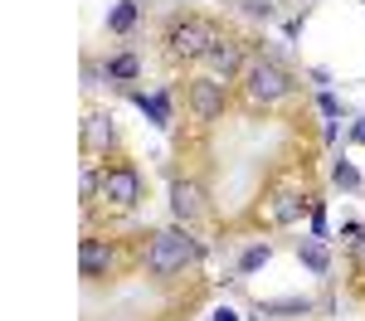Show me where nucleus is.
<instances>
[{
    "mask_svg": "<svg viewBox=\"0 0 365 321\" xmlns=\"http://www.w3.org/2000/svg\"><path fill=\"white\" fill-rule=\"evenodd\" d=\"M170 209H175V219H180L185 229L200 224V219H205V190H200V180H190V175L175 180V185H170Z\"/></svg>",
    "mask_w": 365,
    "mask_h": 321,
    "instance_id": "7",
    "label": "nucleus"
},
{
    "mask_svg": "<svg viewBox=\"0 0 365 321\" xmlns=\"http://www.w3.org/2000/svg\"><path fill=\"white\" fill-rule=\"evenodd\" d=\"M132 25H137V0H122L113 15H108V34H127Z\"/></svg>",
    "mask_w": 365,
    "mask_h": 321,
    "instance_id": "9",
    "label": "nucleus"
},
{
    "mask_svg": "<svg viewBox=\"0 0 365 321\" xmlns=\"http://www.w3.org/2000/svg\"><path fill=\"white\" fill-rule=\"evenodd\" d=\"M98 171V204L108 209V219L113 214H132L146 195V180H141L137 161L127 156V151H103V161L93 166ZM93 214V209H88Z\"/></svg>",
    "mask_w": 365,
    "mask_h": 321,
    "instance_id": "2",
    "label": "nucleus"
},
{
    "mask_svg": "<svg viewBox=\"0 0 365 321\" xmlns=\"http://www.w3.org/2000/svg\"><path fill=\"white\" fill-rule=\"evenodd\" d=\"M268 263V243H253L249 253H244V273H253V268H263Z\"/></svg>",
    "mask_w": 365,
    "mask_h": 321,
    "instance_id": "11",
    "label": "nucleus"
},
{
    "mask_svg": "<svg viewBox=\"0 0 365 321\" xmlns=\"http://www.w3.org/2000/svg\"><path fill=\"white\" fill-rule=\"evenodd\" d=\"M302 263H307V268H317V273H322V268H327V253H322V248H317V243H302Z\"/></svg>",
    "mask_w": 365,
    "mask_h": 321,
    "instance_id": "12",
    "label": "nucleus"
},
{
    "mask_svg": "<svg viewBox=\"0 0 365 321\" xmlns=\"http://www.w3.org/2000/svg\"><path fill=\"white\" fill-rule=\"evenodd\" d=\"M103 68H108V78H137V73H141V63H137L132 54H117V58H108Z\"/></svg>",
    "mask_w": 365,
    "mask_h": 321,
    "instance_id": "10",
    "label": "nucleus"
},
{
    "mask_svg": "<svg viewBox=\"0 0 365 321\" xmlns=\"http://www.w3.org/2000/svg\"><path fill=\"white\" fill-rule=\"evenodd\" d=\"M122 253H132L127 238H117V233H88L83 243H78V268H83L88 288H98L103 278H113L117 268H122Z\"/></svg>",
    "mask_w": 365,
    "mask_h": 321,
    "instance_id": "5",
    "label": "nucleus"
},
{
    "mask_svg": "<svg viewBox=\"0 0 365 321\" xmlns=\"http://www.w3.org/2000/svg\"><path fill=\"white\" fill-rule=\"evenodd\" d=\"M239 98H244L249 112H268V107H278V102L292 98V78H287V68H278L273 58L253 54L244 78H239Z\"/></svg>",
    "mask_w": 365,
    "mask_h": 321,
    "instance_id": "3",
    "label": "nucleus"
},
{
    "mask_svg": "<svg viewBox=\"0 0 365 321\" xmlns=\"http://www.w3.org/2000/svg\"><path fill=\"white\" fill-rule=\"evenodd\" d=\"M180 98H185V117L190 122H220L229 112V102H234L225 78H190L180 88Z\"/></svg>",
    "mask_w": 365,
    "mask_h": 321,
    "instance_id": "6",
    "label": "nucleus"
},
{
    "mask_svg": "<svg viewBox=\"0 0 365 321\" xmlns=\"http://www.w3.org/2000/svg\"><path fill=\"white\" fill-rule=\"evenodd\" d=\"M312 302L307 297H287V302H263V317H307Z\"/></svg>",
    "mask_w": 365,
    "mask_h": 321,
    "instance_id": "8",
    "label": "nucleus"
},
{
    "mask_svg": "<svg viewBox=\"0 0 365 321\" xmlns=\"http://www.w3.org/2000/svg\"><path fill=\"white\" fill-rule=\"evenodd\" d=\"M351 142H361V146H365V117L356 122V127H351Z\"/></svg>",
    "mask_w": 365,
    "mask_h": 321,
    "instance_id": "13",
    "label": "nucleus"
},
{
    "mask_svg": "<svg viewBox=\"0 0 365 321\" xmlns=\"http://www.w3.org/2000/svg\"><path fill=\"white\" fill-rule=\"evenodd\" d=\"M225 34H220V25L215 20H205V15H180L175 25L166 29V58L170 63H205V54L220 44Z\"/></svg>",
    "mask_w": 365,
    "mask_h": 321,
    "instance_id": "4",
    "label": "nucleus"
},
{
    "mask_svg": "<svg viewBox=\"0 0 365 321\" xmlns=\"http://www.w3.org/2000/svg\"><path fill=\"white\" fill-rule=\"evenodd\" d=\"M205 263V243L185 229H156L146 233V248H141V273L156 278V283H170V278H185Z\"/></svg>",
    "mask_w": 365,
    "mask_h": 321,
    "instance_id": "1",
    "label": "nucleus"
}]
</instances>
